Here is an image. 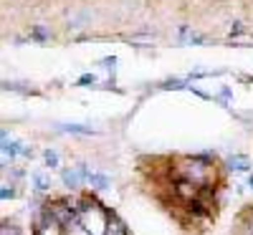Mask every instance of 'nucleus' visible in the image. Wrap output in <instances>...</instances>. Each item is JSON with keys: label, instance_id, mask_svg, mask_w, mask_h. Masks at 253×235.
I'll list each match as a JSON object with an SVG mask.
<instances>
[{"label": "nucleus", "instance_id": "1", "mask_svg": "<svg viewBox=\"0 0 253 235\" xmlns=\"http://www.w3.org/2000/svg\"><path fill=\"white\" fill-rule=\"evenodd\" d=\"M170 177L175 182H193L198 187H215L218 185V169L215 162H208L200 155H185L172 159Z\"/></svg>", "mask_w": 253, "mask_h": 235}, {"label": "nucleus", "instance_id": "2", "mask_svg": "<svg viewBox=\"0 0 253 235\" xmlns=\"http://www.w3.org/2000/svg\"><path fill=\"white\" fill-rule=\"evenodd\" d=\"M112 215H114V212H112L109 207H104L99 200H94V197L89 195L86 207H84L81 215H79V223H81L84 230H89L91 235H104V233H107V228H109Z\"/></svg>", "mask_w": 253, "mask_h": 235}, {"label": "nucleus", "instance_id": "3", "mask_svg": "<svg viewBox=\"0 0 253 235\" xmlns=\"http://www.w3.org/2000/svg\"><path fill=\"white\" fill-rule=\"evenodd\" d=\"M61 182H63V187H66V190L79 192V187L84 185L81 169H79V167H63V169H61Z\"/></svg>", "mask_w": 253, "mask_h": 235}, {"label": "nucleus", "instance_id": "4", "mask_svg": "<svg viewBox=\"0 0 253 235\" xmlns=\"http://www.w3.org/2000/svg\"><path fill=\"white\" fill-rule=\"evenodd\" d=\"M225 169H230V172H251V162L246 155H230L225 159Z\"/></svg>", "mask_w": 253, "mask_h": 235}, {"label": "nucleus", "instance_id": "5", "mask_svg": "<svg viewBox=\"0 0 253 235\" xmlns=\"http://www.w3.org/2000/svg\"><path fill=\"white\" fill-rule=\"evenodd\" d=\"M0 139H3V155L10 157V159L18 157L20 152H23V147H26V144H20V142H15V139H8V132H5V129H3V134H0Z\"/></svg>", "mask_w": 253, "mask_h": 235}, {"label": "nucleus", "instance_id": "6", "mask_svg": "<svg viewBox=\"0 0 253 235\" xmlns=\"http://www.w3.org/2000/svg\"><path fill=\"white\" fill-rule=\"evenodd\" d=\"M86 185H89L91 190H109L112 180H109L107 175H101V172H89V177H86Z\"/></svg>", "mask_w": 253, "mask_h": 235}, {"label": "nucleus", "instance_id": "7", "mask_svg": "<svg viewBox=\"0 0 253 235\" xmlns=\"http://www.w3.org/2000/svg\"><path fill=\"white\" fill-rule=\"evenodd\" d=\"M31 180H33V190L38 192V195H43V192H48V190H51V177H48V175H43V172H33V175H31Z\"/></svg>", "mask_w": 253, "mask_h": 235}, {"label": "nucleus", "instance_id": "8", "mask_svg": "<svg viewBox=\"0 0 253 235\" xmlns=\"http://www.w3.org/2000/svg\"><path fill=\"white\" fill-rule=\"evenodd\" d=\"M61 132H66V134H79V137L94 134L91 126H84V124H61Z\"/></svg>", "mask_w": 253, "mask_h": 235}, {"label": "nucleus", "instance_id": "9", "mask_svg": "<svg viewBox=\"0 0 253 235\" xmlns=\"http://www.w3.org/2000/svg\"><path fill=\"white\" fill-rule=\"evenodd\" d=\"M104 235H129V230H126V225H124L117 215H112L109 228H107V233H104Z\"/></svg>", "mask_w": 253, "mask_h": 235}, {"label": "nucleus", "instance_id": "10", "mask_svg": "<svg viewBox=\"0 0 253 235\" xmlns=\"http://www.w3.org/2000/svg\"><path fill=\"white\" fill-rule=\"evenodd\" d=\"M31 40H38V43L51 40V31H48L46 26H33V28H31Z\"/></svg>", "mask_w": 253, "mask_h": 235}, {"label": "nucleus", "instance_id": "11", "mask_svg": "<svg viewBox=\"0 0 253 235\" xmlns=\"http://www.w3.org/2000/svg\"><path fill=\"white\" fill-rule=\"evenodd\" d=\"M13 197H18V190H15V185H3V187H0V200H13Z\"/></svg>", "mask_w": 253, "mask_h": 235}, {"label": "nucleus", "instance_id": "12", "mask_svg": "<svg viewBox=\"0 0 253 235\" xmlns=\"http://www.w3.org/2000/svg\"><path fill=\"white\" fill-rule=\"evenodd\" d=\"M0 235H26L23 230H20L18 225H13V223H3V225H0Z\"/></svg>", "mask_w": 253, "mask_h": 235}, {"label": "nucleus", "instance_id": "13", "mask_svg": "<svg viewBox=\"0 0 253 235\" xmlns=\"http://www.w3.org/2000/svg\"><path fill=\"white\" fill-rule=\"evenodd\" d=\"M43 162H46V167L56 169V167H58V152H53V149H46V152H43Z\"/></svg>", "mask_w": 253, "mask_h": 235}, {"label": "nucleus", "instance_id": "14", "mask_svg": "<svg viewBox=\"0 0 253 235\" xmlns=\"http://www.w3.org/2000/svg\"><path fill=\"white\" fill-rule=\"evenodd\" d=\"M185 86H187V81H180V78H170L162 83V89H185Z\"/></svg>", "mask_w": 253, "mask_h": 235}, {"label": "nucleus", "instance_id": "15", "mask_svg": "<svg viewBox=\"0 0 253 235\" xmlns=\"http://www.w3.org/2000/svg\"><path fill=\"white\" fill-rule=\"evenodd\" d=\"M66 235H91V233H89V230H84L81 223H74V225L66 228Z\"/></svg>", "mask_w": 253, "mask_h": 235}, {"label": "nucleus", "instance_id": "16", "mask_svg": "<svg viewBox=\"0 0 253 235\" xmlns=\"http://www.w3.org/2000/svg\"><path fill=\"white\" fill-rule=\"evenodd\" d=\"M185 40H187V43H205V36H200V33H195V31H193V33H187V38H185Z\"/></svg>", "mask_w": 253, "mask_h": 235}, {"label": "nucleus", "instance_id": "17", "mask_svg": "<svg viewBox=\"0 0 253 235\" xmlns=\"http://www.w3.org/2000/svg\"><path fill=\"white\" fill-rule=\"evenodd\" d=\"M79 83H81V86H89V83H96V76H94V74H84V76L79 78Z\"/></svg>", "mask_w": 253, "mask_h": 235}, {"label": "nucleus", "instance_id": "18", "mask_svg": "<svg viewBox=\"0 0 253 235\" xmlns=\"http://www.w3.org/2000/svg\"><path fill=\"white\" fill-rule=\"evenodd\" d=\"M101 63H104V69H109V71H112V69H114V63H117V58H114V56H109V58H104Z\"/></svg>", "mask_w": 253, "mask_h": 235}, {"label": "nucleus", "instance_id": "19", "mask_svg": "<svg viewBox=\"0 0 253 235\" xmlns=\"http://www.w3.org/2000/svg\"><path fill=\"white\" fill-rule=\"evenodd\" d=\"M243 33V23H233V28H230V36H241Z\"/></svg>", "mask_w": 253, "mask_h": 235}, {"label": "nucleus", "instance_id": "20", "mask_svg": "<svg viewBox=\"0 0 253 235\" xmlns=\"http://www.w3.org/2000/svg\"><path fill=\"white\" fill-rule=\"evenodd\" d=\"M228 96H230V89H223V91H220V96H218V99H220V101H223V104H225V101H228Z\"/></svg>", "mask_w": 253, "mask_h": 235}, {"label": "nucleus", "instance_id": "21", "mask_svg": "<svg viewBox=\"0 0 253 235\" xmlns=\"http://www.w3.org/2000/svg\"><path fill=\"white\" fill-rule=\"evenodd\" d=\"M248 187H253V175H251V177H248Z\"/></svg>", "mask_w": 253, "mask_h": 235}]
</instances>
